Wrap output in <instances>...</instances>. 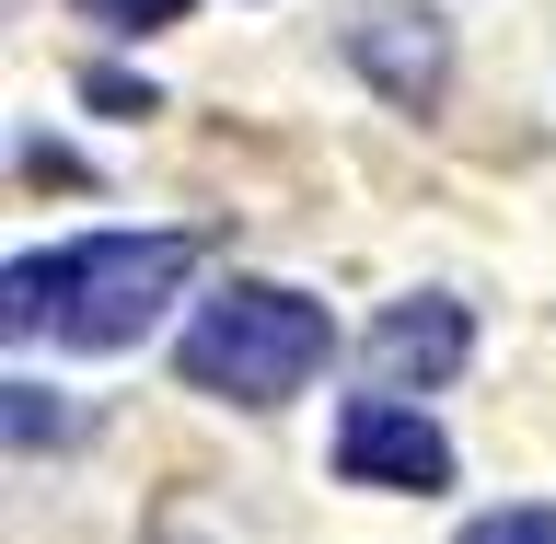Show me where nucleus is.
Masks as SVG:
<instances>
[{
    "label": "nucleus",
    "instance_id": "obj_2",
    "mask_svg": "<svg viewBox=\"0 0 556 544\" xmlns=\"http://www.w3.org/2000/svg\"><path fill=\"white\" fill-rule=\"evenodd\" d=\"M325 347H337L325 302L278 290V278H232L220 302H198L174 371L198 382V394H232V406H290V394L325 371Z\"/></svg>",
    "mask_w": 556,
    "mask_h": 544
},
{
    "label": "nucleus",
    "instance_id": "obj_3",
    "mask_svg": "<svg viewBox=\"0 0 556 544\" xmlns=\"http://www.w3.org/2000/svg\"><path fill=\"white\" fill-rule=\"evenodd\" d=\"M348 59L371 69V93L406 104V116H429V104L452 93V35H441V12H417V0H359V12H348Z\"/></svg>",
    "mask_w": 556,
    "mask_h": 544
},
{
    "label": "nucleus",
    "instance_id": "obj_7",
    "mask_svg": "<svg viewBox=\"0 0 556 544\" xmlns=\"http://www.w3.org/2000/svg\"><path fill=\"white\" fill-rule=\"evenodd\" d=\"M464 544H556V510H486Z\"/></svg>",
    "mask_w": 556,
    "mask_h": 544
},
{
    "label": "nucleus",
    "instance_id": "obj_1",
    "mask_svg": "<svg viewBox=\"0 0 556 544\" xmlns=\"http://www.w3.org/2000/svg\"><path fill=\"white\" fill-rule=\"evenodd\" d=\"M208 255V232H81V243H47V255H12V337H47L59 347H139V325L186 290V267Z\"/></svg>",
    "mask_w": 556,
    "mask_h": 544
},
{
    "label": "nucleus",
    "instance_id": "obj_4",
    "mask_svg": "<svg viewBox=\"0 0 556 544\" xmlns=\"http://www.w3.org/2000/svg\"><path fill=\"white\" fill-rule=\"evenodd\" d=\"M337 476L348 486H417V498H429V486H452V441L406 406V394L371 382V394L337 417Z\"/></svg>",
    "mask_w": 556,
    "mask_h": 544
},
{
    "label": "nucleus",
    "instance_id": "obj_5",
    "mask_svg": "<svg viewBox=\"0 0 556 544\" xmlns=\"http://www.w3.org/2000/svg\"><path fill=\"white\" fill-rule=\"evenodd\" d=\"M476 359V313L452 302V290H417V302H394L371 325V382L382 394H429V382H452Z\"/></svg>",
    "mask_w": 556,
    "mask_h": 544
},
{
    "label": "nucleus",
    "instance_id": "obj_6",
    "mask_svg": "<svg viewBox=\"0 0 556 544\" xmlns=\"http://www.w3.org/2000/svg\"><path fill=\"white\" fill-rule=\"evenodd\" d=\"M12 394V452H35V441H70V406L47 394V382H0Z\"/></svg>",
    "mask_w": 556,
    "mask_h": 544
},
{
    "label": "nucleus",
    "instance_id": "obj_8",
    "mask_svg": "<svg viewBox=\"0 0 556 544\" xmlns=\"http://www.w3.org/2000/svg\"><path fill=\"white\" fill-rule=\"evenodd\" d=\"M81 12H93V24H186V0H81Z\"/></svg>",
    "mask_w": 556,
    "mask_h": 544
},
{
    "label": "nucleus",
    "instance_id": "obj_9",
    "mask_svg": "<svg viewBox=\"0 0 556 544\" xmlns=\"http://www.w3.org/2000/svg\"><path fill=\"white\" fill-rule=\"evenodd\" d=\"M81 93H93L104 116H151V81H128V69H93V81H81Z\"/></svg>",
    "mask_w": 556,
    "mask_h": 544
}]
</instances>
